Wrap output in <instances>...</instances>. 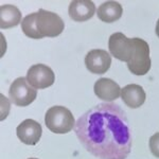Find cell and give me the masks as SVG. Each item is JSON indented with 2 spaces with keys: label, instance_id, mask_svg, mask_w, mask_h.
<instances>
[{
  "label": "cell",
  "instance_id": "cell-1",
  "mask_svg": "<svg viewBox=\"0 0 159 159\" xmlns=\"http://www.w3.org/2000/svg\"><path fill=\"white\" fill-rule=\"evenodd\" d=\"M74 133L87 152L99 159H126L132 151L129 119L117 104L91 107L78 119Z\"/></svg>",
  "mask_w": 159,
  "mask_h": 159
},
{
  "label": "cell",
  "instance_id": "cell-2",
  "mask_svg": "<svg viewBox=\"0 0 159 159\" xmlns=\"http://www.w3.org/2000/svg\"><path fill=\"white\" fill-rule=\"evenodd\" d=\"M65 29L64 20L57 14L43 9L29 14L22 19L21 30L25 36L33 39L56 37Z\"/></svg>",
  "mask_w": 159,
  "mask_h": 159
},
{
  "label": "cell",
  "instance_id": "cell-3",
  "mask_svg": "<svg viewBox=\"0 0 159 159\" xmlns=\"http://www.w3.org/2000/svg\"><path fill=\"white\" fill-rule=\"evenodd\" d=\"M46 126L54 134H67L75 126V121L72 112L67 107L52 106L46 112Z\"/></svg>",
  "mask_w": 159,
  "mask_h": 159
},
{
  "label": "cell",
  "instance_id": "cell-4",
  "mask_svg": "<svg viewBox=\"0 0 159 159\" xmlns=\"http://www.w3.org/2000/svg\"><path fill=\"white\" fill-rule=\"evenodd\" d=\"M135 52L130 61H127L129 70L135 75H144L147 74L152 66L150 56V46L144 39L134 37Z\"/></svg>",
  "mask_w": 159,
  "mask_h": 159
},
{
  "label": "cell",
  "instance_id": "cell-5",
  "mask_svg": "<svg viewBox=\"0 0 159 159\" xmlns=\"http://www.w3.org/2000/svg\"><path fill=\"white\" fill-rule=\"evenodd\" d=\"M9 97L13 104L16 106L25 107L34 102L37 97V91L28 83L27 79L20 76L11 84Z\"/></svg>",
  "mask_w": 159,
  "mask_h": 159
},
{
  "label": "cell",
  "instance_id": "cell-6",
  "mask_svg": "<svg viewBox=\"0 0 159 159\" xmlns=\"http://www.w3.org/2000/svg\"><path fill=\"white\" fill-rule=\"evenodd\" d=\"M108 49L114 57L121 61H129L135 52L134 38H129L121 32L110 35L108 39Z\"/></svg>",
  "mask_w": 159,
  "mask_h": 159
},
{
  "label": "cell",
  "instance_id": "cell-7",
  "mask_svg": "<svg viewBox=\"0 0 159 159\" xmlns=\"http://www.w3.org/2000/svg\"><path fill=\"white\" fill-rule=\"evenodd\" d=\"M25 79L33 88L45 89L53 85L55 81V74L49 66L36 64L29 68Z\"/></svg>",
  "mask_w": 159,
  "mask_h": 159
},
{
  "label": "cell",
  "instance_id": "cell-8",
  "mask_svg": "<svg viewBox=\"0 0 159 159\" xmlns=\"http://www.w3.org/2000/svg\"><path fill=\"white\" fill-rule=\"evenodd\" d=\"M86 68L93 74H104L111 65V56L102 49L90 50L85 56Z\"/></svg>",
  "mask_w": 159,
  "mask_h": 159
},
{
  "label": "cell",
  "instance_id": "cell-9",
  "mask_svg": "<svg viewBox=\"0 0 159 159\" xmlns=\"http://www.w3.org/2000/svg\"><path fill=\"white\" fill-rule=\"evenodd\" d=\"M42 125L33 119L24 120L16 129L18 139L28 145H35L42 137Z\"/></svg>",
  "mask_w": 159,
  "mask_h": 159
},
{
  "label": "cell",
  "instance_id": "cell-10",
  "mask_svg": "<svg viewBox=\"0 0 159 159\" xmlns=\"http://www.w3.org/2000/svg\"><path fill=\"white\" fill-rule=\"evenodd\" d=\"M93 90L100 100L106 101L107 103L115 101L121 96V88L111 79L101 78L94 83Z\"/></svg>",
  "mask_w": 159,
  "mask_h": 159
},
{
  "label": "cell",
  "instance_id": "cell-11",
  "mask_svg": "<svg viewBox=\"0 0 159 159\" xmlns=\"http://www.w3.org/2000/svg\"><path fill=\"white\" fill-rule=\"evenodd\" d=\"M96 12V6L90 0H74L69 4L68 14L74 21L82 22L90 19Z\"/></svg>",
  "mask_w": 159,
  "mask_h": 159
},
{
  "label": "cell",
  "instance_id": "cell-12",
  "mask_svg": "<svg viewBox=\"0 0 159 159\" xmlns=\"http://www.w3.org/2000/svg\"><path fill=\"white\" fill-rule=\"evenodd\" d=\"M121 98L129 108H139L145 102V91L140 85L129 84L121 89Z\"/></svg>",
  "mask_w": 159,
  "mask_h": 159
},
{
  "label": "cell",
  "instance_id": "cell-13",
  "mask_svg": "<svg viewBox=\"0 0 159 159\" xmlns=\"http://www.w3.org/2000/svg\"><path fill=\"white\" fill-rule=\"evenodd\" d=\"M122 13H123V9L119 2L106 1L98 7L97 16L103 22L111 24V22H115L118 19L121 18Z\"/></svg>",
  "mask_w": 159,
  "mask_h": 159
},
{
  "label": "cell",
  "instance_id": "cell-14",
  "mask_svg": "<svg viewBox=\"0 0 159 159\" xmlns=\"http://www.w3.org/2000/svg\"><path fill=\"white\" fill-rule=\"evenodd\" d=\"M21 20V12L12 4H3L0 7V27L1 29H11L16 27Z\"/></svg>",
  "mask_w": 159,
  "mask_h": 159
},
{
  "label": "cell",
  "instance_id": "cell-15",
  "mask_svg": "<svg viewBox=\"0 0 159 159\" xmlns=\"http://www.w3.org/2000/svg\"><path fill=\"white\" fill-rule=\"evenodd\" d=\"M148 147H150V150L153 155L159 158V133H156L150 138Z\"/></svg>",
  "mask_w": 159,
  "mask_h": 159
},
{
  "label": "cell",
  "instance_id": "cell-16",
  "mask_svg": "<svg viewBox=\"0 0 159 159\" xmlns=\"http://www.w3.org/2000/svg\"><path fill=\"white\" fill-rule=\"evenodd\" d=\"M155 32H156V35H157L158 38H159V19L157 20V24H156V29H155Z\"/></svg>",
  "mask_w": 159,
  "mask_h": 159
},
{
  "label": "cell",
  "instance_id": "cell-17",
  "mask_svg": "<svg viewBox=\"0 0 159 159\" xmlns=\"http://www.w3.org/2000/svg\"><path fill=\"white\" fill-rule=\"evenodd\" d=\"M29 159H37V158H29Z\"/></svg>",
  "mask_w": 159,
  "mask_h": 159
}]
</instances>
